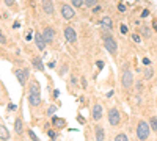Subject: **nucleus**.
<instances>
[{
    "mask_svg": "<svg viewBox=\"0 0 157 141\" xmlns=\"http://www.w3.org/2000/svg\"><path fill=\"white\" fill-rule=\"evenodd\" d=\"M149 124L146 121H140L138 122V127H137V136L138 140H146L149 136Z\"/></svg>",
    "mask_w": 157,
    "mask_h": 141,
    "instance_id": "obj_1",
    "label": "nucleus"
},
{
    "mask_svg": "<svg viewBox=\"0 0 157 141\" xmlns=\"http://www.w3.org/2000/svg\"><path fill=\"white\" fill-rule=\"evenodd\" d=\"M104 47L107 49V52H110L112 55H115L116 50H118V44H116V41L112 38V36H107V38H104Z\"/></svg>",
    "mask_w": 157,
    "mask_h": 141,
    "instance_id": "obj_2",
    "label": "nucleus"
},
{
    "mask_svg": "<svg viewBox=\"0 0 157 141\" xmlns=\"http://www.w3.org/2000/svg\"><path fill=\"white\" fill-rule=\"evenodd\" d=\"M108 121L112 126H118L119 121H121V115H119V111L116 108H112L108 111Z\"/></svg>",
    "mask_w": 157,
    "mask_h": 141,
    "instance_id": "obj_3",
    "label": "nucleus"
},
{
    "mask_svg": "<svg viewBox=\"0 0 157 141\" xmlns=\"http://www.w3.org/2000/svg\"><path fill=\"white\" fill-rule=\"evenodd\" d=\"M133 85V75L131 70H124V74H123V86L124 88H132Z\"/></svg>",
    "mask_w": 157,
    "mask_h": 141,
    "instance_id": "obj_4",
    "label": "nucleus"
},
{
    "mask_svg": "<svg viewBox=\"0 0 157 141\" xmlns=\"http://www.w3.org/2000/svg\"><path fill=\"white\" fill-rule=\"evenodd\" d=\"M65 38L68 42H75V39H77V35H75L74 28L72 27H66L65 28Z\"/></svg>",
    "mask_w": 157,
    "mask_h": 141,
    "instance_id": "obj_5",
    "label": "nucleus"
},
{
    "mask_svg": "<svg viewBox=\"0 0 157 141\" xmlns=\"http://www.w3.org/2000/svg\"><path fill=\"white\" fill-rule=\"evenodd\" d=\"M42 36H44L46 42H52L53 39H55V30H53L52 27H46V28H44V33H42Z\"/></svg>",
    "mask_w": 157,
    "mask_h": 141,
    "instance_id": "obj_6",
    "label": "nucleus"
},
{
    "mask_svg": "<svg viewBox=\"0 0 157 141\" xmlns=\"http://www.w3.org/2000/svg\"><path fill=\"white\" fill-rule=\"evenodd\" d=\"M61 14H63V17H65V19H72L75 13H74V9H72V6L63 5L61 6Z\"/></svg>",
    "mask_w": 157,
    "mask_h": 141,
    "instance_id": "obj_7",
    "label": "nucleus"
},
{
    "mask_svg": "<svg viewBox=\"0 0 157 141\" xmlns=\"http://www.w3.org/2000/svg\"><path fill=\"white\" fill-rule=\"evenodd\" d=\"M16 77H18V80H19L21 85H25L27 77H28V70H27V69H19L18 72H16Z\"/></svg>",
    "mask_w": 157,
    "mask_h": 141,
    "instance_id": "obj_8",
    "label": "nucleus"
},
{
    "mask_svg": "<svg viewBox=\"0 0 157 141\" xmlns=\"http://www.w3.org/2000/svg\"><path fill=\"white\" fill-rule=\"evenodd\" d=\"M42 9L46 14H53V3L52 0H42Z\"/></svg>",
    "mask_w": 157,
    "mask_h": 141,
    "instance_id": "obj_9",
    "label": "nucleus"
},
{
    "mask_svg": "<svg viewBox=\"0 0 157 141\" xmlns=\"http://www.w3.org/2000/svg\"><path fill=\"white\" fill-rule=\"evenodd\" d=\"M35 41H36V46H38L39 50H44V47H46V39H44V36H42L41 33H36V35H35Z\"/></svg>",
    "mask_w": 157,
    "mask_h": 141,
    "instance_id": "obj_10",
    "label": "nucleus"
},
{
    "mask_svg": "<svg viewBox=\"0 0 157 141\" xmlns=\"http://www.w3.org/2000/svg\"><path fill=\"white\" fill-rule=\"evenodd\" d=\"M28 102H30V105H33V107L39 105V103H41V97H39V94H32L30 93L28 94Z\"/></svg>",
    "mask_w": 157,
    "mask_h": 141,
    "instance_id": "obj_11",
    "label": "nucleus"
},
{
    "mask_svg": "<svg viewBox=\"0 0 157 141\" xmlns=\"http://www.w3.org/2000/svg\"><path fill=\"white\" fill-rule=\"evenodd\" d=\"M102 117V107L99 103H96L94 108H93V119L94 121H99Z\"/></svg>",
    "mask_w": 157,
    "mask_h": 141,
    "instance_id": "obj_12",
    "label": "nucleus"
},
{
    "mask_svg": "<svg viewBox=\"0 0 157 141\" xmlns=\"http://www.w3.org/2000/svg\"><path fill=\"white\" fill-rule=\"evenodd\" d=\"M101 25L104 27V28H108V30L113 28V27H112V25H113V23H112V19H110L108 16H104V17L101 19Z\"/></svg>",
    "mask_w": 157,
    "mask_h": 141,
    "instance_id": "obj_13",
    "label": "nucleus"
},
{
    "mask_svg": "<svg viewBox=\"0 0 157 141\" xmlns=\"http://www.w3.org/2000/svg\"><path fill=\"white\" fill-rule=\"evenodd\" d=\"M30 93L32 94H39L41 93V86H39V83L36 82V80H33L32 86H30Z\"/></svg>",
    "mask_w": 157,
    "mask_h": 141,
    "instance_id": "obj_14",
    "label": "nucleus"
},
{
    "mask_svg": "<svg viewBox=\"0 0 157 141\" xmlns=\"http://www.w3.org/2000/svg\"><path fill=\"white\" fill-rule=\"evenodd\" d=\"M52 122H53V126H57V127H66V121L61 119V117H53Z\"/></svg>",
    "mask_w": 157,
    "mask_h": 141,
    "instance_id": "obj_15",
    "label": "nucleus"
},
{
    "mask_svg": "<svg viewBox=\"0 0 157 141\" xmlns=\"http://www.w3.org/2000/svg\"><path fill=\"white\" fill-rule=\"evenodd\" d=\"M9 138V133H8V130H6L5 129V127H0V140H3V141H5V140H8Z\"/></svg>",
    "mask_w": 157,
    "mask_h": 141,
    "instance_id": "obj_16",
    "label": "nucleus"
},
{
    "mask_svg": "<svg viewBox=\"0 0 157 141\" xmlns=\"http://www.w3.org/2000/svg\"><path fill=\"white\" fill-rule=\"evenodd\" d=\"M96 140H99V141L104 140V129H102V127H98V129H96Z\"/></svg>",
    "mask_w": 157,
    "mask_h": 141,
    "instance_id": "obj_17",
    "label": "nucleus"
},
{
    "mask_svg": "<svg viewBox=\"0 0 157 141\" xmlns=\"http://www.w3.org/2000/svg\"><path fill=\"white\" fill-rule=\"evenodd\" d=\"M33 63H35V68L38 70H44V66H42V63H41V58H35Z\"/></svg>",
    "mask_w": 157,
    "mask_h": 141,
    "instance_id": "obj_18",
    "label": "nucleus"
},
{
    "mask_svg": "<svg viewBox=\"0 0 157 141\" xmlns=\"http://www.w3.org/2000/svg\"><path fill=\"white\" fill-rule=\"evenodd\" d=\"M14 130H16L18 133L22 132V121H21V119H16V122H14Z\"/></svg>",
    "mask_w": 157,
    "mask_h": 141,
    "instance_id": "obj_19",
    "label": "nucleus"
},
{
    "mask_svg": "<svg viewBox=\"0 0 157 141\" xmlns=\"http://www.w3.org/2000/svg\"><path fill=\"white\" fill-rule=\"evenodd\" d=\"M152 74H154V72H152V69L149 68V66H146V68H145V79H151Z\"/></svg>",
    "mask_w": 157,
    "mask_h": 141,
    "instance_id": "obj_20",
    "label": "nucleus"
},
{
    "mask_svg": "<svg viewBox=\"0 0 157 141\" xmlns=\"http://www.w3.org/2000/svg\"><path fill=\"white\" fill-rule=\"evenodd\" d=\"M72 2V6H75V8H80V6L85 3V0H71Z\"/></svg>",
    "mask_w": 157,
    "mask_h": 141,
    "instance_id": "obj_21",
    "label": "nucleus"
},
{
    "mask_svg": "<svg viewBox=\"0 0 157 141\" xmlns=\"http://www.w3.org/2000/svg\"><path fill=\"white\" fill-rule=\"evenodd\" d=\"M149 124H151V129H154L156 132H157V117H151V121H149Z\"/></svg>",
    "mask_w": 157,
    "mask_h": 141,
    "instance_id": "obj_22",
    "label": "nucleus"
},
{
    "mask_svg": "<svg viewBox=\"0 0 157 141\" xmlns=\"http://www.w3.org/2000/svg\"><path fill=\"white\" fill-rule=\"evenodd\" d=\"M115 140H116V141H127V136H126L124 133H119V135L115 136Z\"/></svg>",
    "mask_w": 157,
    "mask_h": 141,
    "instance_id": "obj_23",
    "label": "nucleus"
},
{
    "mask_svg": "<svg viewBox=\"0 0 157 141\" xmlns=\"http://www.w3.org/2000/svg\"><path fill=\"white\" fill-rule=\"evenodd\" d=\"M96 3H98V0H85V5L90 6V8H91V6H94Z\"/></svg>",
    "mask_w": 157,
    "mask_h": 141,
    "instance_id": "obj_24",
    "label": "nucleus"
},
{
    "mask_svg": "<svg viewBox=\"0 0 157 141\" xmlns=\"http://www.w3.org/2000/svg\"><path fill=\"white\" fill-rule=\"evenodd\" d=\"M140 16H142V17H148V16H149V11H148V9H143Z\"/></svg>",
    "mask_w": 157,
    "mask_h": 141,
    "instance_id": "obj_25",
    "label": "nucleus"
},
{
    "mask_svg": "<svg viewBox=\"0 0 157 141\" xmlns=\"http://www.w3.org/2000/svg\"><path fill=\"white\" fill-rule=\"evenodd\" d=\"M55 111H57V107H51V108L47 110V113H49V115H53Z\"/></svg>",
    "mask_w": 157,
    "mask_h": 141,
    "instance_id": "obj_26",
    "label": "nucleus"
},
{
    "mask_svg": "<svg viewBox=\"0 0 157 141\" xmlns=\"http://www.w3.org/2000/svg\"><path fill=\"white\" fill-rule=\"evenodd\" d=\"M0 42H2V46L5 44V42H6V38H5V35H3V33H2V35H0Z\"/></svg>",
    "mask_w": 157,
    "mask_h": 141,
    "instance_id": "obj_27",
    "label": "nucleus"
},
{
    "mask_svg": "<svg viewBox=\"0 0 157 141\" xmlns=\"http://www.w3.org/2000/svg\"><path fill=\"white\" fill-rule=\"evenodd\" d=\"M47 135L51 136V138H55V136H57V133L53 132V130H49V132H47Z\"/></svg>",
    "mask_w": 157,
    "mask_h": 141,
    "instance_id": "obj_28",
    "label": "nucleus"
},
{
    "mask_svg": "<svg viewBox=\"0 0 157 141\" xmlns=\"http://www.w3.org/2000/svg\"><path fill=\"white\" fill-rule=\"evenodd\" d=\"M132 39H133V41H135V42H140V41H142L138 35H133V36H132Z\"/></svg>",
    "mask_w": 157,
    "mask_h": 141,
    "instance_id": "obj_29",
    "label": "nucleus"
},
{
    "mask_svg": "<svg viewBox=\"0 0 157 141\" xmlns=\"http://www.w3.org/2000/svg\"><path fill=\"white\" fill-rule=\"evenodd\" d=\"M118 9H119V11H124V9H126V5H123V3H119V5H118Z\"/></svg>",
    "mask_w": 157,
    "mask_h": 141,
    "instance_id": "obj_30",
    "label": "nucleus"
},
{
    "mask_svg": "<svg viewBox=\"0 0 157 141\" xmlns=\"http://www.w3.org/2000/svg\"><path fill=\"white\" fill-rule=\"evenodd\" d=\"M28 135H30V138H32V140H38V138H36V135H35V133L32 132V130H30V132H28Z\"/></svg>",
    "mask_w": 157,
    "mask_h": 141,
    "instance_id": "obj_31",
    "label": "nucleus"
},
{
    "mask_svg": "<svg viewBox=\"0 0 157 141\" xmlns=\"http://www.w3.org/2000/svg\"><path fill=\"white\" fill-rule=\"evenodd\" d=\"M142 33L145 36H149V32H148V28H142Z\"/></svg>",
    "mask_w": 157,
    "mask_h": 141,
    "instance_id": "obj_32",
    "label": "nucleus"
},
{
    "mask_svg": "<svg viewBox=\"0 0 157 141\" xmlns=\"http://www.w3.org/2000/svg\"><path fill=\"white\" fill-rule=\"evenodd\" d=\"M121 33H127V27H126V25L121 27Z\"/></svg>",
    "mask_w": 157,
    "mask_h": 141,
    "instance_id": "obj_33",
    "label": "nucleus"
},
{
    "mask_svg": "<svg viewBox=\"0 0 157 141\" xmlns=\"http://www.w3.org/2000/svg\"><path fill=\"white\" fill-rule=\"evenodd\" d=\"M143 64L148 66V64H149V58H143Z\"/></svg>",
    "mask_w": 157,
    "mask_h": 141,
    "instance_id": "obj_34",
    "label": "nucleus"
},
{
    "mask_svg": "<svg viewBox=\"0 0 157 141\" xmlns=\"http://www.w3.org/2000/svg\"><path fill=\"white\" fill-rule=\"evenodd\" d=\"M98 68L102 69V68H104V63H102V61H98Z\"/></svg>",
    "mask_w": 157,
    "mask_h": 141,
    "instance_id": "obj_35",
    "label": "nucleus"
},
{
    "mask_svg": "<svg viewBox=\"0 0 157 141\" xmlns=\"http://www.w3.org/2000/svg\"><path fill=\"white\" fill-rule=\"evenodd\" d=\"M5 3H6L8 6H11V5H13V0H5Z\"/></svg>",
    "mask_w": 157,
    "mask_h": 141,
    "instance_id": "obj_36",
    "label": "nucleus"
},
{
    "mask_svg": "<svg viewBox=\"0 0 157 141\" xmlns=\"http://www.w3.org/2000/svg\"><path fill=\"white\" fill-rule=\"evenodd\" d=\"M152 27H154V30H156V32H157V19H156L154 22H152Z\"/></svg>",
    "mask_w": 157,
    "mask_h": 141,
    "instance_id": "obj_37",
    "label": "nucleus"
}]
</instances>
